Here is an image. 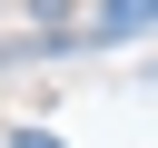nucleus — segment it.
Instances as JSON below:
<instances>
[{"label":"nucleus","mask_w":158,"mask_h":148,"mask_svg":"<svg viewBox=\"0 0 158 148\" xmlns=\"http://www.w3.org/2000/svg\"><path fill=\"white\" fill-rule=\"evenodd\" d=\"M158 20V0H109L99 10V39H128V30H148Z\"/></svg>","instance_id":"1"},{"label":"nucleus","mask_w":158,"mask_h":148,"mask_svg":"<svg viewBox=\"0 0 158 148\" xmlns=\"http://www.w3.org/2000/svg\"><path fill=\"white\" fill-rule=\"evenodd\" d=\"M10 148H59V138H49V128H20V138H10Z\"/></svg>","instance_id":"2"}]
</instances>
